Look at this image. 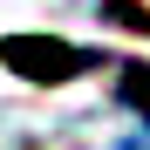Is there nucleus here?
I'll list each match as a JSON object with an SVG mask.
<instances>
[{"label": "nucleus", "instance_id": "obj_1", "mask_svg": "<svg viewBox=\"0 0 150 150\" xmlns=\"http://www.w3.org/2000/svg\"><path fill=\"white\" fill-rule=\"evenodd\" d=\"M0 62L21 68V75H34V82H75V75L96 68V55H82V48H68V41H48V34H14V41H0Z\"/></svg>", "mask_w": 150, "mask_h": 150}, {"label": "nucleus", "instance_id": "obj_2", "mask_svg": "<svg viewBox=\"0 0 150 150\" xmlns=\"http://www.w3.org/2000/svg\"><path fill=\"white\" fill-rule=\"evenodd\" d=\"M123 103H137V109L150 116V68H143V62H123Z\"/></svg>", "mask_w": 150, "mask_h": 150}]
</instances>
